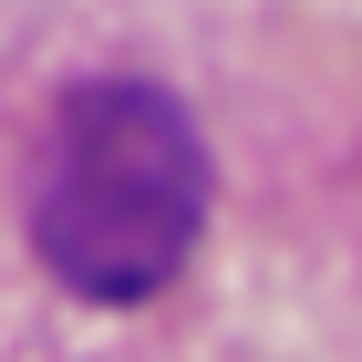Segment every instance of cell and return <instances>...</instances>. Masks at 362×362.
Instances as JSON below:
<instances>
[{
  "mask_svg": "<svg viewBox=\"0 0 362 362\" xmlns=\"http://www.w3.org/2000/svg\"><path fill=\"white\" fill-rule=\"evenodd\" d=\"M207 228V145L156 83H73L31 145V249L104 310L156 300Z\"/></svg>",
  "mask_w": 362,
  "mask_h": 362,
  "instance_id": "cell-1",
  "label": "cell"
}]
</instances>
